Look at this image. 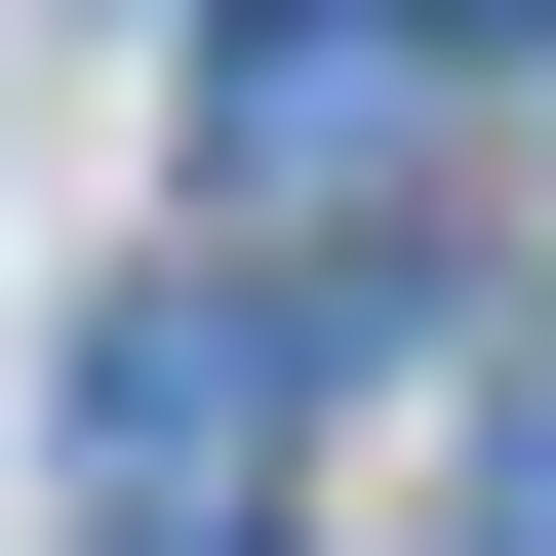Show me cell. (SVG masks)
I'll list each match as a JSON object with an SVG mask.
<instances>
[{"instance_id":"1","label":"cell","mask_w":556,"mask_h":556,"mask_svg":"<svg viewBox=\"0 0 556 556\" xmlns=\"http://www.w3.org/2000/svg\"><path fill=\"white\" fill-rule=\"evenodd\" d=\"M397 160H438V40H397V0H239V40H199V199H278V239H358Z\"/></svg>"},{"instance_id":"2","label":"cell","mask_w":556,"mask_h":556,"mask_svg":"<svg viewBox=\"0 0 556 556\" xmlns=\"http://www.w3.org/2000/svg\"><path fill=\"white\" fill-rule=\"evenodd\" d=\"M278 397H318V318H278V278H160V318L80 358V517H239Z\"/></svg>"},{"instance_id":"3","label":"cell","mask_w":556,"mask_h":556,"mask_svg":"<svg viewBox=\"0 0 556 556\" xmlns=\"http://www.w3.org/2000/svg\"><path fill=\"white\" fill-rule=\"evenodd\" d=\"M438 517H477V556H556V358L477 397V477H438Z\"/></svg>"},{"instance_id":"4","label":"cell","mask_w":556,"mask_h":556,"mask_svg":"<svg viewBox=\"0 0 556 556\" xmlns=\"http://www.w3.org/2000/svg\"><path fill=\"white\" fill-rule=\"evenodd\" d=\"M397 40H438V80H477V40H556V0H397Z\"/></svg>"},{"instance_id":"5","label":"cell","mask_w":556,"mask_h":556,"mask_svg":"<svg viewBox=\"0 0 556 556\" xmlns=\"http://www.w3.org/2000/svg\"><path fill=\"white\" fill-rule=\"evenodd\" d=\"M119 556H160V517H119ZM199 556H239V517H199Z\"/></svg>"}]
</instances>
